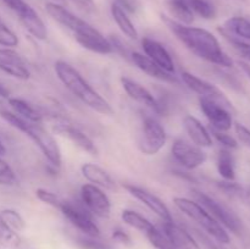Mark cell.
<instances>
[{"instance_id": "3957f363", "label": "cell", "mask_w": 250, "mask_h": 249, "mask_svg": "<svg viewBox=\"0 0 250 249\" xmlns=\"http://www.w3.org/2000/svg\"><path fill=\"white\" fill-rule=\"evenodd\" d=\"M173 204L176 205L180 211L187 215L189 219L197 222L208 234L216 239L217 242L222 244H229L231 238L227 233L226 228L221 224L216 221L202 205L194 199H189L186 197H175L173 198Z\"/></svg>"}, {"instance_id": "7a4b0ae2", "label": "cell", "mask_w": 250, "mask_h": 249, "mask_svg": "<svg viewBox=\"0 0 250 249\" xmlns=\"http://www.w3.org/2000/svg\"><path fill=\"white\" fill-rule=\"evenodd\" d=\"M54 70L59 81L83 104L105 116L114 114L111 104L98 93L72 65L66 61L58 60L54 65Z\"/></svg>"}, {"instance_id": "74e56055", "label": "cell", "mask_w": 250, "mask_h": 249, "mask_svg": "<svg viewBox=\"0 0 250 249\" xmlns=\"http://www.w3.org/2000/svg\"><path fill=\"white\" fill-rule=\"evenodd\" d=\"M226 38H229V43L232 44V46L234 48V50L239 54L241 56H243L244 59L250 61V44L247 43V42L241 41L238 38H234V37L227 36V34H224Z\"/></svg>"}, {"instance_id": "1f68e13d", "label": "cell", "mask_w": 250, "mask_h": 249, "mask_svg": "<svg viewBox=\"0 0 250 249\" xmlns=\"http://www.w3.org/2000/svg\"><path fill=\"white\" fill-rule=\"evenodd\" d=\"M0 219L2 220V222L6 226H9L15 232L23 231L24 227H26V222H24L23 217L14 209H5L0 211Z\"/></svg>"}, {"instance_id": "60d3db41", "label": "cell", "mask_w": 250, "mask_h": 249, "mask_svg": "<svg viewBox=\"0 0 250 249\" xmlns=\"http://www.w3.org/2000/svg\"><path fill=\"white\" fill-rule=\"evenodd\" d=\"M234 131H236L237 138H238L244 145L250 146V129L248 127L237 122V124H234Z\"/></svg>"}, {"instance_id": "484cf974", "label": "cell", "mask_w": 250, "mask_h": 249, "mask_svg": "<svg viewBox=\"0 0 250 249\" xmlns=\"http://www.w3.org/2000/svg\"><path fill=\"white\" fill-rule=\"evenodd\" d=\"M222 33L234 38L250 41V20L242 16H233L224 23Z\"/></svg>"}, {"instance_id": "30bf717a", "label": "cell", "mask_w": 250, "mask_h": 249, "mask_svg": "<svg viewBox=\"0 0 250 249\" xmlns=\"http://www.w3.org/2000/svg\"><path fill=\"white\" fill-rule=\"evenodd\" d=\"M173 159L187 170H195L207 161V154L200 146L178 138L171 146Z\"/></svg>"}, {"instance_id": "f546056e", "label": "cell", "mask_w": 250, "mask_h": 249, "mask_svg": "<svg viewBox=\"0 0 250 249\" xmlns=\"http://www.w3.org/2000/svg\"><path fill=\"white\" fill-rule=\"evenodd\" d=\"M168 9L173 16L171 19L180 23L190 24L194 21V14L181 0H168Z\"/></svg>"}, {"instance_id": "7bdbcfd3", "label": "cell", "mask_w": 250, "mask_h": 249, "mask_svg": "<svg viewBox=\"0 0 250 249\" xmlns=\"http://www.w3.org/2000/svg\"><path fill=\"white\" fill-rule=\"evenodd\" d=\"M112 239H114L115 242H117V243L124 244V246H131L132 244L131 237H129L126 232L122 231V229L120 228L114 229V232H112Z\"/></svg>"}, {"instance_id": "f1b7e54d", "label": "cell", "mask_w": 250, "mask_h": 249, "mask_svg": "<svg viewBox=\"0 0 250 249\" xmlns=\"http://www.w3.org/2000/svg\"><path fill=\"white\" fill-rule=\"evenodd\" d=\"M190 11L203 19L211 20L216 16V9L209 0H181Z\"/></svg>"}, {"instance_id": "7c38bea8", "label": "cell", "mask_w": 250, "mask_h": 249, "mask_svg": "<svg viewBox=\"0 0 250 249\" xmlns=\"http://www.w3.org/2000/svg\"><path fill=\"white\" fill-rule=\"evenodd\" d=\"M199 106L211 124L212 129L221 132H227L231 129L233 120H232L231 111L226 106L220 104L216 100L204 97H199Z\"/></svg>"}, {"instance_id": "f6af8a7d", "label": "cell", "mask_w": 250, "mask_h": 249, "mask_svg": "<svg viewBox=\"0 0 250 249\" xmlns=\"http://www.w3.org/2000/svg\"><path fill=\"white\" fill-rule=\"evenodd\" d=\"M5 151H6V149H5V146H4V144H2V142L0 141V155L5 154Z\"/></svg>"}, {"instance_id": "52a82bcc", "label": "cell", "mask_w": 250, "mask_h": 249, "mask_svg": "<svg viewBox=\"0 0 250 249\" xmlns=\"http://www.w3.org/2000/svg\"><path fill=\"white\" fill-rule=\"evenodd\" d=\"M1 1L11 11L15 12L24 29L33 38L38 39V41H45L48 37V29H46L43 20L31 5L27 4L24 0H1Z\"/></svg>"}, {"instance_id": "6da1fadb", "label": "cell", "mask_w": 250, "mask_h": 249, "mask_svg": "<svg viewBox=\"0 0 250 249\" xmlns=\"http://www.w3.org/2000/svg\"><path fill=\"white\" fill-rule=\"evenodd\" d=\"M161 19L178 41L198 58L221 67L233 66V60L225 53L220 42L211 32L200 27L180 23L166 15H161Z\"/></svg>"}, {"instance_id": "cb8c5ba5", "label": "cell", "mask_w": 250, "mask_h": 249, "mask_svg": "<svg viewBox=\"0 0 250 249\" xmlns=\"http://www.w3.org/2000/svg\"><path fill=\"white\" fill-rule=\"evenodd\" d=\"M9 105L12 111L23 119L24 121L31 122V124H43V115L37 107L32 106L26 100L20 99V98H11L9 99Z\"/></svg>"}, {"instance_id": "5bb4252c", "label": "cell", "mask_w": 250, "mask_h": 249, "mask_svg": "<svg viewBox=\"0 0 250 249\" xmlns=\"http://www.w3.org/2000/svg\"><path fill=\"white\" fill-rule=\"evenodd\" d=\"M182 81L190 90L197 93L199 97L210 98L212 100H216L220 104L226 106L229 111H233V106H232L229 100L226 98V95L212 83L208 82V81L203 80V78L198 77V76L193 75V73L187 72V71L182 72Z\"/></svg>"}, {"instance_id": "d6986e66", "label": "cell", "mask_w": 250, "mask_h": 249, "mask_svg": "<svg viewBox=\"0 0 250 249\" xmlns=\"http://www.w3.org/2000/svg\"><path fill=\"white\" fill-rule=\"evenodd\" d=\"M131 59L132 61H133L134 65H136L142 72L148 75L149 77L155 78V80H159V81H163V82H170V83L177 82V78L175 77V75L166 72L164 68H161L160 66L156 65L151 59H149L148 56L144 55V54L134 51V53L131 54Z\"/></svg>"}, {"instance_id": "d590c367", "label": "cell", "mask_w": 250, "mask_h": 249, "mask_svg": "<svg viewBox=\"0 0 250 249\" xmlns=\"http://www.w3.org/2000/svg\"><path fill=\"white\" fill-rule=\"evenodd\" d=\"M36 197L44 204L50 205L53 208H58V209L60 208L61 202H62L55 193L50 192V190L45 189V188H38L36 190Z\"/></svg>"}, {"instance_id": "f35d334b", "label": "cell", "mask_w": 250, "mask_h": 249, "mask_svg": "<svg viewBox=\"0 0 250 249\" xmlns=\"http://www.w3.org/2000/svg\"><path fill=\"white\" fill-rule=\"evenodd\" d=\"M212 134L216 138V141L220 144H222L226 149H236L238 146V143H237L236 139L232 136H229V134H227V132L215 131V129H212Z\"/></svg>"}, {"instance_id": "603a6c76", "label": "cell", "mask_w": 250, "mask_h": 249, "mask_svg": "<svg viewBox=\"0 0 250 249\" xmlns=\"http://www.w3.org/2000/svg\"><path fill=\"white\" fill-rule=\"evenodd\" d=\"M81 172L82 176L87 181H89L92 185L98 186L100 188H105V189H115L116 188V183L112 180L111 176L106 172L103 167L99 165L93 163L83 164L81 166Z\"/></svg>"}, {"instance_id": "e0dca14e", "label": "cell", "mask_w": 250, "mask_h": 249, "mask_svg": "<svg viewBox=\"0 0 250 249\" xmlns=\"http://www.w3.org/2000/svg\"><path fill=\"white\" fill-rule=\"evenodd\" d=\"M120 82H121L124 90L127 93V95L131 99L136 100V102L141 103L144 106L149 107L155 114H163V106H161V104L154 98V95L144 85H142L141 83L127 77H121L120 78Z\"/></svg>"}, {"instance_id": "e575fe53", "label": "cell", "mask_w": 250, "mask_h": 249, "mask_svg": "<svg viewBox=\"0 0 250 249\" xmlns=\"http://www.w3.org/2000/svg\"><path fill=\"white\" fill-rule=\"evenodd\" d=\"M16 183V175L11 166L0 158V185L12 186Z\"/></svg>"}, {"instance_id": "5b68a950", "label": "cell", "mask_w": 250, "mask_h": 249, "mask_svg": "<svg viewBox=\"0 0 250 249\" xmlns=\"http://www.w3.org/2000/svg\"><path fill=\"white\" fill-rule=\"evenodd\" d=\"M23 133L28 138L33 141L42 151L44 158L48 160L49 165L53 166L55 170H59L61 167L62 158H61V150L59 146L58 142L54 138L53 134L49 133L42 124H28L24 128Z\"/></svg>"}, {"instance_id": "836d02e7", "label": "cell", "mask_w": 250, "mask_h": 249, "mask_svg": "<svg viewBox=\"0 0 250 249\" xmlns=\"http://www.w3.org/2000/svg\"><path fill=\"white\" fill-rule=\"evenodd\" d=\"M17 44H19V38L16 34L0 20V45L14 48Z\"/></svg>"}, {"instance_id": "ffe728a7", "label": "cell", "mask_w": 250, "mask_h": 249, "mask_svg": "<svg viewBox=\"0 0 250 249\" xmlns=\"http://www.w3.org/2000/svg\"><path fill=\"white\" fill-rule=\"evenodd\" d=\"M183 126H185L186 132L193 144L200 146V148H209L212 145L211 134L197 117L187 115L183 119Z\"/></svg>"}, {"instance_id": "7402d4cb", "label": "cell", "mask_w": 250, "mask_h": 249, "mask_svg": "<svg viewBox=\"0 0 250 249\" xmlns=\"http://www.w3.org/2000/svg\"><path fill=\"white\" fill-rule=\"evenodd\" d=\"M45 10L51 19H54L56 22H59V23L62 24L63 27L70 29L72 33L77 31L78 28H81V27L85 23L84 20L80 19V17L76 16L75 14L68 11L67 9H65V7L61 6V5L55 4V2H46Z\"/></svg>"}, {"instance_id": "b9f144b4", "label": "cell", "mask_w": 250, "mask_h": 249, "mask_svg": "<svg viewBox=\"0 0 250 249\" xmlns=\"http://www.w3.org/2000/svg\"><path fill=\"white\" fill-rule=\"evenodd\" d=\"M70 1H72L78 9L87 14H93L97 11V5H95L94 0H70Z\"/></svg>"}, {"instance_id": "d4e9b609", "label": "cell", "mask_w": 250, "mask_h": 249, "mask_svg": "<svg viewBox=\"0 0 250 249\" xmlns=\"http://www.w3.org/2000/svg\"><path fill=\"white\" fill-rule=\"evenodd\" d=\"M111 16L114 19V21L116 22L117 27L120 28V31L129 39H137L138 38V31L134 27L133 22L131 21V19L128 17L126 10L119 4V2H112L111 5Z\"/></svg>"}, {"instance_id": "277c9868", "label": "cell", "mask_w": 250, "mask_h": 249, "mask_svg": "<svg viewBox=\"0 0 250 249\" xmlns=\"http://www.w3.org/2000/svg\"><path fill=\"white\" fill-rule=\"evenodd\" d=\"M193 195L195 198V202L199 203L219 224H221L225 228L229 229L233 233L239 234L243 229V225L239 217L232 211L229 208L220 203L219 200L214 199L212 197L208 195L207 193L200 192V190H193Z\"/></svg>"}, {"instance_id": "4316f807", "label": "cell", "mask_w": 250, "mask_h": 249, "mask_svg": "<svg viewBox=\"0 0 250 249\" xmlns=\"http://www.w3.org/2000/svg\"><path fill=\"white\" fill-rule=\"evenodd\" d=\"M216 166L217 171L222 178H225L226 181H234V178H236V164H234V158L229 149L224 148L219 151Z\"/></svg>"}, {"instance_id": "4dcf8cb0", "label": "cell", "mask_w": 250, "mask_h": 249, "mask_svg": "<svg viewBox=\"0 0 250 249\" xmlns=\"http://www.w3.org/2000/svg\"><path fill=\"white\" fill-rule=\"evenodd\" d=\"M146 237H148L149 242L151 246L156 249H176L172 242L170 241L165 232L161 228H158L156 226H153L148 232H146Z\"/></svg>"}, {"instance_id": "8992f818", "label": "cell", "mask_w": 250, "mask_h": 249, "mask_svg": "<svg viewBox=\"0 0 250 249\" xmlns=\"http://www.w3.org/2000/svg\"><path fill=\"white\" fill-rule=\"evenodd\" d=\"M167 134L158 119L146 116L142 122V129L138 137V148L144 155H155L165 146Z\"/></svg>"}, {"instance_id": "9a60e30c", "label": "cell", "mask_w": 250, "mask_h": 249, "mask_svg": "<svg viewBox=\"0 0 250 249\" xmlns=\"http://www.w3.org/2000/svg\"><path fill=\"white\" fill-rule=\"evenodd\" d=\"M124 188L132 195V197H134L137 200L143 203L148 209H150L154 214L158 215L164 222L173 221L172 215H171V211L167 208V205H166L160 198L156 197L154 193L149 192V190L144 189V188L142 187H138V186L128 185V183H127V185H124Z\"/></svg>"}, {"instance_id": "83f0119b", "label": "cell", "mask_w": 250, "mask_h": 249, "mask_svg": "<svg viewBox=\"0 0 250 249\" xmlns=\"http://www.w3.org/2000/svg\"><path fill=\"white\" fill-rule=\"evenodd\" d=\"M121 219L125 224L133 227V228L138 229V231L143 232V233H146V232L154 226V225L151 224L146 217H144L143 215L138 214V212H136L134 210H129V209L122 210Z\"/></svg>"}, {"instance_id": "4fadbf2b", "label": "cell", "mask_w": 250, "mask_h": 249, "mask_svg": "<svg viewBox=\"0 0 250 249\" xmlns=\"http://www.w3.org/2000/svg\"><path fill=\"white\" fill-rule=\"evenodd\" d=\"M51 120H53V128L55 129L58 133L67 137L75 145H77L78 148L84 150L85 153H89L92 154V155H97L98 148L97 145H95L94 142L92 141V138L88 137L83 131H81L78 127L73 126L65 116L60 115V116L58 117H53Z\"/></svg>"}, {"instance_id": "ba28073f", "label": "cell", "mask_w": 250, "mask_h": 249, "mask_svg": "<svg viewBox=\"0 0 250 249\" xmlns=\"http://www.w3.org/2000/svg\"><path fill=\"white\" fill-rule=\"evenodd\" d=\"M63 216L85 236L99 237L100 229L98 225L93 220V215L89 210L80 203L71 202V200H62L59 208Z\"/></svg>"}, {"instance_id": "ab89813d", "label": "cell", "mask_w": 250, "mask_h": 249, "mask_svg": "<svg viewBox=\"0 0 250 249\" xmlns=\"http://www.w3.org/2000/svg\"><path fill=\"white\" fill-rule=\"evenodd\" d=\"M10 93L2 84H0V117H4L5 115L11 111V107L9 105Z\"/></svg>"}, {"instance_id": "ee69618b", "label": "cell", "mask_w": 250, "mask_h": 249, "mask_svg": "<svg viewBox=\"0 0 250 249\" xmlns=\"http://www.w3.org/2000/svg\"><path fill=\"white\" fill-rule=\"evenodd\" d=\"M238 65H239V67L243 70V72L248 76L249 80H250V65L249 63L244 62V61H238Z\"/></svg>"}, {"instance_id": "d6a6232c", "label": "cell", "mask_w": 250, "mask_h": 249, "mask_svg": "<svg viewBox=\"0 0 250 249\" xmlns=\"http://www.w3.org/2000/svg\"><path fill=\"white\" fill-rule=\"evenodd\" d=\"M19 242L20 238L17 236V232L12 231L0 219V244L5 247H16Z\"/></svg>"}, {"instance_id": "8d00e7d4", "label": "cell", "mask_w": 250, "mask_h": 249, "mask_svg": "<svg viewBox=\"0 0 250 249\" xmlns=\"http://www.w3.org/2000/svg\"><path fill=\"white\" fill-rule=\"evenodd\" d=\"M77 244L82 249H112L111 246L97 239V237L84 236L77 239Z\"/></svg>"}, {"instance_id": "8fae6325", "label": "cell", "mask_w": 250, "mask_h": 249, "mask_svg": "<svg viewBox=\"0 0 250 249\" xmlns=\"http://www.w3.org/2000/svg\"><path fill=\"white\" fill-rule=\"evenodd\" d=\"M81 199L90 214L99 217H109L111 212V202L106 193L98 186L85 183L81 187Z\"/></svg>"}, {"instance_id": "44dd1931", "label": "cell", "mask_w": 250, "mask_h": 249, "mask_svg": "<svg viewBox=\"0 0 250 249\" xmlns=\"http://www.w3.org/2000/svg\"><path fill=\"white\" fill-rule=\"evenodd\" d=\"M163 231L170 238L176 249H200L198 242L190 236L189 232L186 231L175 222H164Z\"/></svg>"}, {"instance_id": "ac0fdd59", "label": "cell", "mask_w": 250, "mask_h": 249, "mask_svg": "<svg viewBox=\"0 0 250 249\" xmlns=\"http://www.w3.org/2000/svg\"><path fill=\"white\" fill-rule=\"evenodd\" d=\"M142 48H143L144 50V55H146L149 59H151L156 65H159L161 68H164L166 72L175 75L176 68L172 56H171V54L167 51V49H166L163 44L159 43L155 39L146 37V38L142 39Z\"/></svg>"}, {"instance_id": "9c48e42d", "label": "cell", "mask_w": 250, "mask_h": 249, "mask_svg": "<svg viewBox=\"0 0 250 249\" xmlns=\"http://www.w3.org/2000/svg\"><path fill=\"white\" fill-rule=\"evenodd\" d=\"M75 39L81 46L92 53L100 54V55H109L114 53L112 43L107 38H105L95 27L85 22L81 28L73 32Z\"/></svg>"}, {"instance_id": "2e32d148", "label": "cell", "mask_w": 250, "mask_h": 249, "mask_svg": "<svg viewBox=\"0 0 250 249\" xmlns=\"http://www.w3.org/2000/svg\"><path fill=\"white\" fill-rule=\"evenodd\" d=\"M0 70L21 81H27L31 77V71L24 60L12 48L0 49Z\"/></svg>"}]
</instances>
